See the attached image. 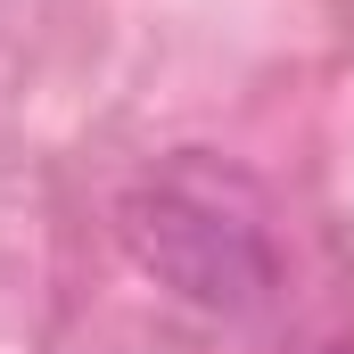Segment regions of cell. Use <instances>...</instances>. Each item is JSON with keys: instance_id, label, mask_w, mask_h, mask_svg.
Returning <instances> with one entry per match:
<instances>
[{"instance_id": "obj_1", "label": "cell", "mask_w": 354, "mask_h": 354, "mask_svg": "<svg viewBox=\"0 0 354 354\" xmlns=\"http://www.w3.org/2000/svg\"><path fill=\"white\" fill-rule=\"evenodd\" d=\"M256 181L223 157H174L124 198V248L206 313H256L272 297V231Z\"/></svg>"}]
</instances>
